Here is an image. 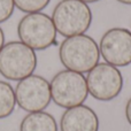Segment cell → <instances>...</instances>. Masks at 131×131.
Returning <instances> with one entry per match:
<instances>
[{
  "mask_svg": "<svg viewBox=\"0 0 131 131\" xmlns=\"http://www.w3.org/2000/svg\"><path fill=\"white\" fill-rule=\"evenodd\" d=\"M59 58L66 69L79 74L89 72L99 63V45L85 34L67 37L60 45Z\"/></svg>",
  "mask_w": 131,
  "mask_h": 131,
  "instance_id": "1",
  "label": "cell"
},
{
  "mask_svg": "<svg viewBox=\"0 0 131 131\" xmlns=\"http://www.w3.org/2000/svg\"><path fill=\"white\" fill-rule=\"evenodd\" d=\"M52 20L57 31L67 38L83 35L90 29L92 12L81 0H61L53 9Z\"/></svg>",
  "mask_w": 131,
  "mask_h": 131,
  "instance_id": "2",
  "label": "cell"
},
{
  "mask_svg": "<svg viewBox=\"0 0 131 131\" xmlns=\"http://www.w3.org/2000/svg\"><path fill=\"white\" fill-rule=\"evenodd\" d=\"M37 68L36 52L22 41H9L0 50V75L9 81H21Z\"/></svg>",
  "mask_w": 131,
  "mask_h": 131,
  "instance_id": "3",
  "label": "cell"
},
{
  "mask_svg": "<svg viewBox=\"0 0 131 131\" xmlns=\"http://www.w3.org/2000/svg\"><path fill=\"white\" fill-rule=\"evenodd\" d=\"M57 29L52 17L41 12L23 16L17 24L20 41L34 51H43L57 44Z\"/></svg>",
  "mask_w": 131,
  "mask_h": 131,
  "instance_id": "4",
  "label": "cell"
},
{
  "mask_svg": "<svg viewBox=\"0 0 131 131\" xmlns=\"http://www.w3.org/2000/svg\"><path fill=\"white\" fill-rule=\"evenodd\" d=\"M52 100L62 108H71L83 105L88 99L89 90L83 74L71 70H61L50 83Z\"/></svg>",
  "mask_w": 131,
  "mask_h": 131,
  "instance_id": "5",
  "label": "cell"
},
{
  "mask_svg": "<svg viewBox=\"0 0 131 131\" xmlns=\"http://www.w3.org/2000/svg\"><path fill=\"white\" fill-rule=\"evenodd\" d=\"M16 104L29 113L43 112L52 101L50 82L39 75H30L18 81L15 88Z\"/></svg>",
  "mask_w": 131,
  "mask_h": 131,
  "instance_id": "6",
  "label": "cell"
},
{
  "mask_svg": "<svg viewBox=\"0 0 131 131\" xmlns=\"http://www.w3.org/2000/svg\"><path fill=\"white\" fill-rule=\"evenodd\" d=\"M89 94L99 101L115 99L123 89V76L114 66L104 62L98 63L88 72L86 77Z\"/></svg>",
  "mask_w": 131,
  "mask_h": 131,
  "instance_id": "7",
  "label": "cell"
},
{
  "mask_svg": "<svg viewBox=\"0 0 131 131\" xmlns=\"http://www.w3.org/2000/svg\"><path fill=\"white\" fill-rule=\"evenodd\" d=\"M100 55L114 67H127L131 63V31L124 28L107 30L100 39Z\"/></svg>",
  "mask_w": 131,
  "mask_h": 131,
  "instance_id": "8",
  "label": "cell"
},
{
  "mask_svg": "<svg viewBox=\"0 0 131 131\" xmlns=\"http://www.w3.org/2000/svg\"><path fill=\"white\" fill-rule=\"evenodd\" d=\"M61 131H99V118L92 108L79 105L66 109L60 121Z\"/></svg>",
  "mask_w": 131,
  "mask_h": 131,
  "instance_id": "9",
  "label": "cell"
},
{
  "mask_svg": "<svg viewBox=\"0 0 131 131\" xmlns=\"http://www.w3.org/2000/svg\"><path fill=\"white\" fill-rule=\"evenodd\" d=\"M20 131H58L54 116L46 112L29 113L23 117Z\"/></svg>",
  "mask_w": 131,
  "mask_h": 131,
  "instance_id": "10",
  "label": "cell"
},
{
  "mask_svg": "<svg viewBox=\"0 0 131 131\" xmlns=\"http://www.w3.org/2000/svg\"><path fill=\"white\" fill-rule=\"evenodd\" d=\"M16 106L15 91L5 81H0V120L6 118L14 112Z\"/></svg>",
  "mask_w": 131,
  "mask_h": 131,
  "instance_id": "11",
  "label": "cell"
},
{
  "mask_svg": "<svg viewBox=\"0 0 131 131\" xmlns=\"http://www.w3.org/2000/svg\"><path fill=\"white\" fill-rule=\"evenodd\" d=\"M17 9L23 13H38L48 6L51 0H13Z\"/></svg>",
  "mask_w": 131,
  "mask_h": 131,
  "instance_id": "12",
  "label": "cell"
},
{
  "mask_svg": "<svg viewBox=\"0 0 131 131\" xmlns=\"http://www.w3.org/2000/svg\"><path fill=\"white\" fill-rule=\"evenodd\" d=\"M15 5L13 0H0V23L6 22L13 15Z\"/></svg>",
  "mask_w": 131,
  "mask_h": 131,
  "instance_id": "13",
  "label": "cell"
},
{
  "mask_svg": "<svg viewBox=\"0 0 131 131\" xmlns=\"http://www.w3.org/2000/svg\"><path fill=\"white\" fill-rule=\"evenodd\" d=\"M125 117H127L129 124L131 125V98L128 100L127 106H125Z\"/></svg>",
  "mask_w": 131,
  "mask_h": 131,
  "instance_id": "14",
  "label": "cell"
},
{
  "mask_svg": "<svg viewBox=\"0 0 131 131\" xmlns=\"http://www.w3.org/2000/svg\"><path fill=\"white\" fill-rule=\"evenodd\" d=\"M4 45H5V34L2 31V29L0 28V50L2 48Z\"/></svg>",
  "mask_w": 131,
  "mask_h": 131,
  "instance_id": "15",
  "label": "cell"
},
{
  "mask_svg": "<svg viewBox=\"0 0 131 131\" xmlns=\"http://www.w3.org/2000/svg\"><path fill=\"white\" fill-rule=\"evenodd\" d=\"M116 1L121 2L123 5H131V0H116Z\"/></svg>",
  "mask_w": 131,
  "mask_h": 131,
  "instance_id": "16",
  "label": "cell"
},
{
  "mask_svg": "<svg viewBox=\"0 0 131 131\" xmlns=\"http://www.w3.org/2000/svg\"><path fill=\"white\" fill-rule=\"evenodd\" d=\"M81 1L85 2V4H92V2H98V1H100V0H81Z\"/></svg>",
  "mask_w": 131,
  "mask_h": 131,
  "instance_id": "17",
  "label": "cell"
}]
</instances>
